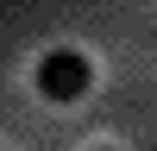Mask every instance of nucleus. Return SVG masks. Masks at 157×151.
Listing matches in <instances>:
<instances>
[{
	"label": "nucleus",
	"mask_w": 157,
	"mask_h": 151,
	"mask_svg": "<svg viewBox=\"0 0 157 151\" xmlns=\"http://www.w3.org/2000/svg\"><path fill=\"white\" fill-rule=\"evenodd\" d=\"M32 88H38L44 101H57V107H75V101L94 88V63H88L82 50L57 44V50H44V57H38V69H32Z\"/></svg>",
	"instance_id": "obj_1"
},
{
	"label": "nucleus",
	"mask_w": 157,
	"mask_h": 151,
	"mask_svg": "<svg viewBox=\"0 0 157 151\" xmlns=\"http://www.w3.org/2000/svg\"><path fill=\"white\" fill-rule=\"evenodd\" d=\"M94 151H120V145H94Z\"/></svg>",
	"instance_id": "obj_2"
}]
</instances>
